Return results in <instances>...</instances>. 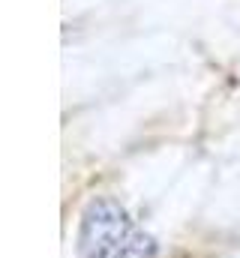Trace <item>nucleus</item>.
<instances>
[{
  "mask_svg": "<svg viewBox=\"0 0 240 258\" xmlns=\"http://www.w3.org/2000/svg\"><path fill=\"white\" fill-rule=\"evenodd\" d=\"M129 237V213L114 198H93L81 216L78 258H111Z\"/></svg>",
  "mask_w": 240,
  "mask_h": 258,
  "instance_id": "f257e3e1",
  "label": "nucleus"
},
{
  "mask_svg": "<svg viewBox=\"0 0 240 258\" xmlns=\"http://www.w3.org/2000/svg\"><path fill=\"white\" fill-rule=\"evenodd\" d=\"M153 255H156V240L144 231L129 234L123 240V246L114 252V258H153Z\"/></svg>",
  "mask_w": 240,
  "mask_h": 258,
  "instance_id": "f03ea898",
  "label": "nucleus"
}]
</instances>
